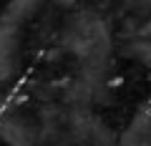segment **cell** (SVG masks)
I'll return each mask as SVG.
<instances>
[{
	"instance_id": "obj_1",
	"label": "cell",
	"mask_w": 151,
	"mask_h": 146,
	"mask_svg": "<svg viewBox=\"0 0 151 146\" xmlns=\"http://www.w3.org/2000/svg\"><path fill=\"white\" fill-rule=\"evenodd\" d=\"M13 40H15L13 30L0 28V81L10 76L13 63H15V60H13Z\"/></svg>"
}]
</instances>
